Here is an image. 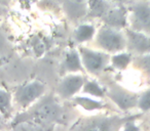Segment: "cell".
Returning a JSON list of instances; mask_svg holds the SVG:
<instances>
[{"label":"cell","mask_w":150,"mask_h":131,"mask_svg":"<svg viewBox=\"0 0 150 131\" xmlns=\"http://www.w3.org/2000/svg\"><path fill=\"white\" fill-rule=\"evenodd\" d=\"M76 102L79 104L80 106H83L86 110H97V109H100L102 106V104L100 102H96V100H93L91 98H84V97H77L76 98Z\"/></svg>","instance_id":"17"},{"label":"cell","mask_w":150,"mask_h":131,"mask_svg":"<svg viewBox=\"0 0 150 131\" xmlns=\"http://www.w3.org/2000/svg\"><path fill=\"white\" fill-rule=\"evenodd\" d=\"M139 106L143 111L150 110V90L146 91L141 96V98L139 99Z\"/></svg>","instance_id":"20"},{"label":"cell","mask_w":150,"mask_h":131,"mask_svg":"<svg viewBox=\"0 0 150 131\" xmlns=\"http://www.w3.org/2000/svg\"><path fill=\"white\" fill-rule=\"evenodd\" d=\"M16 129L20 131H50V128L47 125L35 122V121H23L21 123L13 125Z\"/></svg>","instance_id":"12"},{"label":"cell","mask_w":150,"mask_h":131,"mask_svg":"<svg viewBox=\"0 0 150 131\" xmlns=\"http://www.w3.org/2000/svg\"><path fill=\"white\" fill-rule=\"evenodd\" d=\"M22 1H25V2H28V3H32V2H35L36 0H22Z\"/></svg>","instance_id":"24"},{"label":"cell","mask_w":150,"mask_h":131,"mask_svg":"<svg viewBox=\"0 0 150 131\" xmlns=\"http://www.w3.org/2000/svg\"><path fill=\"white\" fill-rule=\"evenodd\" d=\"M98 43L101 47L108 51L121 50L125 46V40L122 36L116 31L109 28H105L100 31L98 35Z\"/></svg>","instance_id":"3"},{"label":"cell","mask_w":150,"mask_h":131,"mask_svg":"<svg viewBox=\"0 0 150 131\" xmlns=\"http://www.w3.org/2000/svg\"><path fill=\"white\" fill-rule=\"evenodd\" d=\"M129 62V56L127 54H120V55H116L113 57L112 62L114 66H116L117 68H125L127 66Z\"/></svg>","instance_id":"18"},{"label":"cell","mask_w":150,"mask_h":131,"mask_svg":"<svg viewBox=\"0 0 150 131\" xmlns=\"http://www.w3.org/2000/svg\"><path fill=\"white\" fill-rule=\"evenodd\" d=\"M94 28L90 25H82L75 32V38L79 42H83L90 40L94 35Z\"/></svg>","instance_id":"16"},{"label":"cell","mask_w":150,"mask_h":131,"mask_svg":"<svg viewBox=\"0 0 150 131\" xmlns=\"http://www.w3.org/2000/svg\"><path fill=\"white\" fill-rule=\"evenodd\" d=\"M123 131H139V129L137 128V126H136L135 124H133L132 122H129L125 125V128Z\"/></svg>","instance_id":"22"},{"label":"cell","mask_w":150,"mask_h":131,"mask_svg":"<svg viewBox=\"0 0 150 131\" xmlns=\"http://www.w3.org/2000/svg\"><path fill=\"white\" fill-rule=\"evenodd\" d=\"M139 64L143 68L145 71H147L148 73H150V54L145 56H142L139 60Z\"/></svg>","instance_id":"21"},{"label":"cell","mask_w":150,"mask_h":131,"mask_svg":"<svg viewBox=\"0 0 150 131\" xmlns=\"http://www.w3.org/2000/svg\"><path fill=\"white\" fill-rule=\"evenodd\" d=\"M84 91L88 92V93L93 94V95L96 96H102L103 95V91L101 90V88L97 85L94 82H88V83L86 84L84 86Z\"/></svg>","instance_id":"19"},{"label":"cell","mask_w":150,"mask_h":131,"mask_svg":"<svg viewBox=\"0 0 150 131\" xmlns=\"http://www.w3.org/2000/svg\"><path fill=\"white\" fill-rule=\"evenodd\" d=\"M81 55L86 69L93 73L100 71L106 64V56L88 48H81Z\"/></svg>","instance_id":"6"},{"label":"cell","mask_w":150,"mask_h":131,"mask_svg":"<svg viewBox=\"0 0 150 131\" xmlns=\"http://www.w3.org/2000/svg\"><path fill=\"white\" fill-rule=\"evenodd\" d=\"M64 67L67 71H70V72H76L81 70L80 60L79 57H78V54L76 52L72 51L67 55L64 62Z\"/></svg>","instance_id":"14"},{"label":"cell","mask_w":150,"mask_h":131,"mask_svg":"<svg viewBox=\"0 0 150 131\" xmlns=\"http://www.w3.org/2000/svg\"><path fill=\"white\" fill-rule=\"evenodd\" d=\"M105 22L112 27H123L125 24V15L122 9H112L105 15Z\"/></svg>","instance_id":"11"},{"label":"cell","mask_w":150,"mask_h":131,"mask_svg":"<svg viewBox=\"0 0 150 131\" xmlns=\"http://www.w3.org/2000/svg\"><path fill=\"white\" fill-rule=\"evenodd\" d=\"M134 27L140 31L150 33V7L146 4H137L133 9Z\"/></svg>","instance_id":"5"},{"label":"cell","mask_w":150,"mask_h":131,"mask_svg":"<svg viewBox=\"0 0 150 131\" xmlns=\"http://www.w3.org/2000/svg\"><path fill=\"white\" fill-rule=\"evenodd\" d=\"M65 7L70 15L74 18H80L86 11L88 0H64Z\"/></svg>","instance_id":"10"},{"label":"cell","mask_w":150,"mask_h":131,"mask_svg":"<svg viewBox=\"0 0 150 131\" xmlns=\"http://www.w3.org/2000/svg\"><path fill=\"white\" fill-rule=\"evenodd\" d=\"M83 80L80 76H70L62 81L59 86V93L63 97H69L75 94L82 86Z\"/></svg>","instance_id":"7"},{"label":"cell","mask_w":150,"mask_h":131,"mask_svg":"<svg viewBox=\"0 0 150 131\" xmlns=\"http://www.w3.org/2000/svg\"><path fill=\"white\" fill-rule=\"evenodd\" d=\"M62 110L60 106L52 98H45L38 102L35 106L28 110L27 112L18 115L13 121V126L23 121H35L41 124L47 125L58 122L61 119Z\"/></svg>","instance_id":"1"},{"label":"cell","mask_w":150,"mask_h":131,"mask_svg":"<svg viewBox=\"0 0 150 131\" xmlns=\"http://www.w3.org/2000/svg\"><path fill=\"white\" fill-rule=\"evenodd\" d=\"M129 42L131 47L140 53H145L150 51V38L144 34L129 31Z\"/></svg>","instance_id":"8"},{"label":"cell","mask_w":150,"mask_h":131,"mask_svg":"<svg viewBox=\"0 0 150 131\" xmlns=\"http://www.w3.org/2000/svg\"><path fill=\"white\" fill-rule=\"evenodd\" d=\"M119 121L116 118H96L80 124L75 131H116Z\"/></svg>","instance_id":"4"},{"label":"cell","mask_w":150,"mask_h":131,"mask_svg":"<svg viewBox=\"0 0 150 131\" xmlns=\"http://www.w3.org/2000/svg\"><path fill=\"white\" fill-rule=\"evenodd\" d=\"M2 126H3V123H2V117L0 115V130L2 129Z\"/></svg>","instance_id":"23"},{"label":"cell","mask_w":150,"mask_h":131,"mask_svg":"<svg viewBox=\"0 0 150 131\" xmlns=\"http://www.w3.org/2000/svg\"><path fill=\"white\" fill-rule=\"evenodd\" d=\"M11 110V96L6 90L0 89V115L9 114Z\"/></svg>","instance_id":"15"},{"label":"cell","mask_w":150,"mask_h":131,"mask_svg":"<svg viewBox=\"0 0 150 131\" xmlns=\"http://www.w3.org/2000/svg\"><path fill=\"white\" fill-rule=\"evenodd\" d=\"M110 97L122 110H129V109L134 108L136 102H137L136 96L127 93V92L119 91V90H115V91L111 92Z\"/></svg>","instance_id":"9"},{"label":"cell","mask_w":150,"mask_h":131,"mask_svg":"<svg viewBox=\"0 0 150 131\" xmlns=\"http://www.w3.org/2000/svg\"><path fill=\"white\" fill-rule=\"evenodd\" d=\"M43 92V84L38 81H34L18 88L15 92V100L21 108L26 109L31 106L37 98H39Z\"/></svg>","instance_id":"2"},{"label":"cell","mask_w":150,"mask_h":131,"mask_svg":"<svg viewBox=\"0 0 150 131\" xmlns=\"http://www.w3.org/2000/svg\"><path fill=\"white\" fill-rule=\"evenodd\" d=\"M91 13L94 17H102L108 11V4L105 0H91Z\"/></svg>","instance_id":"13"}]
</instances>
